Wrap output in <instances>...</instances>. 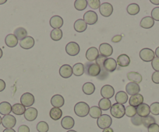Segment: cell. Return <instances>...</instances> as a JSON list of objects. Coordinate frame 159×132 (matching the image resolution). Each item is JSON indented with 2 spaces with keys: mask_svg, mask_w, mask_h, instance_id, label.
I'll return each instance as SVG.
<instances>
[{
  "mask_svg": "<svg viewBox=\"0 0 159 132\" xmlns=\"http://www.w3.org/2000/svg\"><path fill=\"white\" fill-rule=\"evenodd\" d=\"M85 73L92 77H98L101 73V68L96 62H87L84 66Z\"/></svg>",
  "mask_w": 159,
  "mask_h": 132,
  "instance_id": "cell-1",
  "label": "cell"
},
{
  "mask_svg": "<svg viewBox=\"0 0 159 132\" xmlns=\"http://www.w3.org/2000/svg\"><path fill=\"white\" fill-rule=\"evenodd\" d=\"M90 107L85 102H79L75 105L74 112L76 116L80 117H84L89 113Z\"/></svg>",
  "mask_w": 159,
  "mask_h": 132,
  "instance_id": "cell-2",
  "label": "cell"
},
{
  "mask_svg": "<svg viewBox=\"0 0 159 132\" xmlns=\"http://www.w3.org/2000/svg\"><path fill=\"white\" fill-rule=\"evenodd\" d=\"M125 110H126V107H124V105L116 103V104L111 105V108H110V113H111V116L119 119L125 115Z\"/></svg>",
  "mask_w": 159,
  "mask_h": 132,
  "instance_id": "cell-3",
  "label": "cell"
},
{
  "mask_svg": "<svg viewBox=\"0 0 159 132\" xmlns=\"http://www.w3.org/2000/svg\"><path fill=\"white\" fill-rule=\"evenodd\" d=\"M111 124H112V119L108 114H102L97 121V124L98 127L101 129H103V130L110 127Z\"/></svg>",
  "mask_w": 159,
  "mask_h": 132,
  "instance_id": "cell-4",
  "label": "cell"
},
{
  "mask_svg": "<svg viewBox=\"0 0 159 132\" xmlns=\"http://www.w3.org/2000/svg\"><path fill=\"white\" fill-rule=\"evenodd\" d=\"M154 52L150 48H143L140 51V57L143 61V62H152L153 59L154 58Z\"/></svg>",
  "mask_w": 159,
  "mask_h": 132,
  "instance_id": "cell-5",
  "label": "cell"
},
{
  "mask_svg": "<svg viewBox=\"0 0 159 132\" xmlns=\"http://www.w3.org/2000/svg\"><path fill=\"white\" fill-rule=\"evenodd\" d=\"M20 103L25 107H31L34 104V96L30 92H25L21 96Z\"/></svg>",
  "mask_w": 159,
  "mask_h": 132,
  "instance_id": "cell-6",
  "label": "cell"
},
{
  "mask_svg": "<svg viewBox=\"0 0 159 132\" xmlns=\"http://www.w3.org/2000/svg\"><path fill=\"white\" fill-rule=\"evenodd\" d=\"M16 120L13 115H6L2 118V124L5 128L10 129L13 128L16 125Z\"/></svg>",
  "mask_w": 159,
  "mask_h": 132,
  "instance_id": "cell-7",
  "label": "cell"
},
{
  "mask_svg": "<svg viewBox=\"0 0 159 132\" xmlns=\"http://www.w3.org/2000/svg\"><path fill=\"white\" fill-rule=\"evenodd\" d=\"M107 57H104V56L102 55H99V57H98L97 60L95 61L96 63L98 64V65L100 66L101 68V73L100 75L98 76V79L100 80H103V79H105L108 77V73L106 72V71L105 70V69H104V62L105 61V59H106Z\"/></svg>",
  "mask_w": 159,
  "mask_h": 132,
  "instance_id": "cell-8",
  "label": "cell"
},
{
  "mask_svg": "<svg viewBox=\"0 0 159 132\" xmlns=\"http://www.w3.org/2000/svg\"><path fill=\"white\" fill-rule=\"evenodd\" d=\"M84 20L87 24H89V25L95 24L98 22V14L92 10L86 12V13L84 15Z\"/></svg>",
  "mask_w": 159,
  "mask_h": 132,
  "instance_id": "cell-9",
  "label": "cell"
},
{
  "mask_svg": "<svg viewBox=\"0 0 159 132\" xmlns=\"http://www.w3.org/2000/svg\"><path fill=\"white\" fill-rule=\"evenodd\" d=\"M80 46L76 42H70L66 46V51L70 56H76L80 53Z\"/></svg>",
  "mask_w": 159,
  "mask_h": 132,
  "instance_id": "cell-10",
  "label": "cell"
},
{
  "mask_svg": "<svg viewBox=\"0 0 159 132\" xmlns=\"http://www.w3.org/2000/svg\"><path fill=\"white\" fill-rule=\"evenodd\" d=\"M99 11H100L102 16H105V17H108L112 14L113 6L111 4L108 3V2H104V3L101 4Z\"/></svg>",
  "mask_w": 159,
  "mask_h": 132,
  "instance_id": "cell-11",
  "label": "cell"
},
{
  "mask_svg": "<svg viewBox=\"0 0 159 132\" xmlns=\"http://www.w3.org/2000/svg\"><path fill=\"white\" fill-rule=\"evenodd\" d=\"M104 69L107 72H113L117 68V62L114 58L108 57L104 62Z\"/></svg>",
  "mask_w": 159,
  "mask_h": 132,
  "instance_id": "cell-12",
  "label": "cell"
},
{
  "mask_svg": "<svg viewBox=\"0 0 159 132\" xmlns=\"http://www.w3.org/2000/svg\"><path fill=\"white\" fill-rule=\"evenodd\" d=\"M99 52H100L101 55L107 57L112 54L113 48L109 44L103 43L99 46Z\"/></svg>",
  "mask_w": 159,
  "mask_h": 132,
  "instance_id": "cell-13",
  "label": "cell"
},
{
  "mask_svg": "<svg viewBox=\"0 0 159 132\" xmlns=\"http://www.w3.org/2000/svg\"><path fill=\"white\" fill-rule=\"evenodd\" d=\"M115 90L114 88L110 85H105L101 89V95L105 99H111L114 96Z\"/></svg>",
  "mask_w": 159,
  "mask_h": 132,
  "instance_id": "cell-14",
  "label": "cell"
},
{
  "mask_svg": "<svg viewBox=\"0 0 159 132\" xmlns=\"http://www.w3.org/2000/svg\"><path fill=\"white\" fill-rule=\"evenodd\" d=\"M99 57V52L97 48L94 47H91V48H88V51L86 52V57L90 62H93L98 59Z\"/></svg>",
  "mask_w": 159,
  "mask_h": 132,
  "instance_id": "cell-15",
  "label": "cell"
},
{
  "mask_svg": "<svg viewBox=\"0 0 159 132\" xmlns=\"http://www.w3.org/2000/svg\"><path fill=\"white\" fill-rule=\"evenodd\" d=\"M150 113V107L146 104H141L137 107V113L140 117H146L149 116Z\"/></svg>",
  "mask_w": 159,
  "mask_h": 132,
  "instance_id": "cell-16",
  "label": "cell"
},
{
  "mask_svg": "<svg viewBox=\"0 0 159 132\" xmlns=\"http://www.w3.org/2000/svg\"><path fill=\"white\" fill-rule=\"evenodd\" d=\"M126 93L130 96H134L136 94H138L140 91V86L137 83H129L126 86Z\"/></svg>",
  "mask_w": 159,
  "mask_h": 132,
  "instance_id": "cell-17",
  "label": "cell"
},
{
  "mask_svg": "<svg viewBox=\"0 0 159 132\" xmlns=\"http://www.w3.org/2000/svg\"><path fill=\"white\" fill-rule=\"evenodd\" d=\"M59 74L64 79H68L73 75V68L69 65H63L59 69Z\"/></svg>",
  "mask_w": 159,
  "mask_h": 132,
  "instance_id": "cell-18",
  "label": "cell"
},
{
  "mask_svg": "<svg viewBox=\"0 0 159 132\" xmlns=\"http://www.w3.org/2000/svg\"><path fill=\"white\" fill-rule=\"evenodd\" d=\"M20 45L24 49H30L34 45V39L32 37L27 36L24 39L20 40Z\"/></svg>",
  "mask_w": 159,
  "mask_h": 132,
  "instance_id": "cell-19",
  "label": "cell"
},
{
  "mask_svg": "<svg viewBox=\"0 0 159 132\" xmlns=\"http://www.w3.org/2000/svg\"><path fill=\"white\" fill-rule=\"evenodd\" d=\"M143 96L141 94H136L134 96H131L129 97V104L130 106L136 107H138L139 105H140L141 104H143Z\"/></svg>",
  "mask_w": 159,
  "mask_h": 132,
  "instance_id": "cell-20",
  "label": "cell"
},
{
  "mask_svg": "<svg viewBox=\"0 0 159 132\" xmlns=\"http://www.w3.org/2000/svg\"><path fill=\"white\" fill-rule=\"evenodd\" d=\"M38 117V110L33 107H29L26 109L25 113H24V117L27 121H33Z\"/></svg>",
  "mask_w": 159,
  "mask_h": 132,
  "instance_id": "cell-21",
  "label": "cell"
},
{
  "mask_svg": "<svg viewBox=\"0 0 159 132\" xmlns=\"http://www.w3.org/2000/svg\"><path fill=\"white\" fill-rule=\"evenodd\" d=\"M64 98L62 96L59 95H55L52 97L51 99V104L53 106V107H56V108H60L62 106L64 105Z\"/></svg>",
  "mask_w": 159,
  "mask_h": 132,
  "instance_id": "cell-22",
  "label": "cell"
},
{
  "mask_svg": "<svg viewBox=\"0 0 159 132\" xmlns=\"http://www.w3.org/2000/svg\"><path fill=\"white\" fill-rule=\"evenodd\" d=\"M50 26L54 29H59L63 25V19L59 16H54L50 19Z\"/></svg>",
  "mask_w": 159,
  "mask_h": 132,
  "instance_id": "cell-23",
  "label": "cell"
},
{
  "mask_svg": "<svg viewBox=\"0 0 159 132\" xmlns=\"http://www.w3.org/2000/svg\"><path fill=\"white\" fill-rule=\"evenodd\" d=\"M74 124V120H73V117H71L70 116L65 117L61 121V125H62V127L64 129H66V130H70L71 128H73Z\"/></svg>",
  "mask_w": 159,
  "mask_h": 132,
  "instance_id": "cell-24",
  "label": "cell"
},
{
  "mask_svg": "<svg viewBox=\"0 0 159 132\" xmlns=\"http://www.w3.org/2000/svg\"><path fill=\"white\" fill-rule=\"evenodd\" d=\"M127 79L131 81V83L139 84L142 82V75L137 72H130L127 73Z\"/></svg>",
  "mask_w": 159,
  "mask_h": 132,
  "instance_id": "cell-25",
  "label": "cell"
},
{
  "mask_svg": "<svg viewBox=\"0 0 159 132\" xmlns=\"http://www.w3.org/2000/svg\"><path fill=\"white\" fill-rule=\"evenodd\" d=\"M117 64L119 65V66H121V67H126L128 65H129L130 63V58L128 55L126 54H120L119 57H117Z\"/></svg>",
  "mask_w": 159,
  "mask_h": 132,
  "instance_id": "cell-26",
  "label": "cell"
},
{
  "mask_svg": "<svg viewBox=\"0 0 159 132\" xmlns=\"http://www.w3.org/2000/svg\"><path fill=\"white\" fill-rule=\"evenodd\" d=\"M154 20L151 16H145L140 21V27L143 29H150L154 26Z\"/></svg>",
  "mask_w": 159,
  "mask_h": 132,
  "instance_id": "cell-27",
  "label": "cell"
},
{
  "mask_svg": "<svg viewBox=\"0 0 159 132\" xmlns=\"http://www.w3.org/2000/svg\"><path fill=\"white\" fill-rule=\"evenodd\" d=\"M128 95L124 91H119L116 94V101L117 104H124L127 102Z\"/></svg>",
  "mask_w": 159,
  "mask_h": 132,
  "instance_id": "cell-28",
  "label": "cell"
},
{
  "mask_svg": "<svg viewBox=\"0 0 159 132\" xmlns=\"http://www.w3.org/2000/svg\"><path fill=\"white\" fill-rule=\"evenodd\" d=\"M87 27H88V24L85 23V21L84 20V19H77V20L74 23V29L76 32L82 33V32L86 30Z\"/></svg>",
  "mask_w": 159,
  "mask_h": 132,
  "instance_id": "cell-29",
  "label": "cell"
},
{
  "mask_svg": "<svg viewBox=\"0 0 159 132\" xmlns=\"http://www.w3.org/2000/svg\"><path fill=\"white\" fill-rule=\"evenodd\" d=\"M6 45L9 47V48H14L18 44V39L16 38V36L14 34H8L5 38Z\"/></svg>",
  "mask_w": 159,
  "mask_h": 132,
  "instance_id": "cell-30",
  "label": "cell"
},
{
  "mask_svg": "<svg viewBox=\"0 0 159 132\" xmlns=\"http://www.w3.org/2000/svg\"><path fill=\"white\" fill-rule=\"evenodd\" d=\"M12 111V106L8 102H2L0 104V113L2 115H9Z\"/></svg>",
  "mask_w": 159,
  "mask_h": 132,
  "instance_id": "cell-31",
  "label": "cell"
},
{
  "mask_svg": "<svg viewBox=\"0 0 159 132\" xmlns=\"http://www.w3.org/2000/svg\"><path fill=\"white\" fill-rule=\"evenodd\" d=\"M85 72L84 65L82 63H76L73 65V74L76 76H81Z\"/></svg>",
  "mask_w": 159,
  "mask_h": 132,
  "instance_id": "cell-32",
  "label": "cell"
},
{
  "mask_svg": "<svg viewBox=\"0 0 159 132\" xmlns=\"http://www.w3.org/2000/svg\"><path fill=\"white\" fill-rule=\"evenodd\" d=\"M14 35L18 40H21L27 37V31L24 27H18L14 30Z\"/></svg>",
  "mask_w": 159,
  "mask_h": 132,
  "instance_id": "cell-33",
  "label": "cell"
},
{
  "mask_svg": "<svg viewBox=\"0 0 159 132\" xmlns=\"http://www.w3.org/2000/svg\"><path fill=\"white\" fill-rule=\"evenodd\" d=\"M50 117L54 121H58L61 118L62 115V111L60 108H56V107H53L50 110L49 112Z\"/></svg>",
  "mask_w": 159,
  "mask_h": 132,
  "instance_id": "cell-34",
  "label": "cell"
},
{
  "mask_svg": "<svg viewBox=\"0 0 159 132\" xmlns=\"http://www.w3.org/2000/svg\"><path fill=\"white\" fill-rule=\"evenodd\" d=\"M26 108L24 106L21 104H15L14 105L12 106V112L14 114L16 115H22L25 113Z\"/></svg>",
  "mask_w": 159,
  "mask_h": 132,
  "instance_id": "cell-35",
  "label": "cell"
},
{
  "mask_svg": "<svg viewBox=\"0 0 159 132\" xmlns=\"http://www.w3.org/2000/svg\"><path fill=\"white\" fill-rule=\"evenodd\" d=\"M89 114L94 119H98L102 115V110L98 107H97V106H94V107H91L90 108Z\"/></svg>",
  "mask_w": 159,
  "mask_h": 132,
  "instance_id": "cell-36",
  "label": "cell"
},
{
  "mask_svg": "<svg viewBox=\"0 0 159 132\" xmlns=\"http://www.w3.org/2000/svg\"><path fill=\"white\" fill-rule=\"evenodd\" d=\"M111 103L108 99L102 98L98 103V107L102 110H108L111 108Z\"/></svg>",
  "mask_w": 159,
  "mask_h": 132,
  "instance_id": "cell-37",
  "label": "cell"
},
{
  "mask_svg": "<svg viewBox=\"0 0 159 132\" xmlns=\"http://www.w3.org/2000/svg\"><path fill=\"white\" fill-rule=\"evenodd\" d=\"M83 92L86 95H91L95 91V86L92 83H86L83 86Z\"/></svg>",
  "mask_w": 159,
  "mask_h": 132,
  "instance_id": "cell-38",
  "label": "cell"
},
{
  "mask_svg": "<svg viewBox=\"0 0 159 132\" xmlns=\"http://www.w3.org/2000/svg\"><path fill=\"white\" fill-rule=\"evenodd\" d=\"M88 6V1L86 0H76L74 2V7L78 11L84 10Z\"/></svg>",
  "mask_w": 159,
  "mask_h": 132,
  "instance_id": "cell-39",
  "label": "cell"
},
{
  "mask_svg": "<svg viewBox=\"0 0 159 132\" xmlns=\"http://www.w3.org/2000/svg\"><path fill=\"white\" fill-rule=\"evenodd\" d=\"M126 10H127V13L129 15L134 16V15H137V13H139V12H140V6H139L138 4L131 3L128 6Z\"/></svg>",
  "mask_w": 159,
  "mask_h": 132,
  "instance_id": "cell-40",
  "label": "cell"
},
{
  "mask_svg": "<svg viewBox=\"0 0 159 132\" xmlns=\"http://www.w3.org/2000/svg\"><path fill=\"white\" fill-rule=\"evenodd\" d=\"M51 38L52 39L55 41H58V40H60L62 37V31L61 30V29H54L52 30V31L51 32Z\"/></svg>",
  "mask_w": 159,
  "mask_h": 132,
  "instance_id": "cell-41",
  "label": "cell"
},
{
  "mask_svg": "<svg viewBox=\"0 0 159 132\" xmlns=\"http://www.w3.org/2000/svg\"><path fill=\"white\" fill-rule=\"evenodd\" d=\"M37 130L38 132H48L49 130L48 124L45 121H40L37 124Z\"/></svg>",
  "mask_w": 159,
  "mask_h": 132,
  "instance_id": "cell-42",
  "label": "cell"
},
{
  "mask_svg": "<svg viewBox=\"0 0 159 132\" xmlns=\"http://www.w3.org/2000/svg\"><path fill=\"white\" fill-rule=\"evenodd\" d=\"M142 124H143V126L146 127H148L149 126H151V124H155V119L152 116H148L146 117H143L142 118Z\"/></svg>",
  "mask_w": 159,
  "mask_h": 132,
  "instance_id": "cell-43",
  "label": "cell"
},
{
  "mask_svg": "<svg viewBox=\"0 0 159 132\" xmlns=\"http://www.w3.org/2000/svg\"><path fill=\"white\" fill-rule=\"evenodd\" d=\"M125 114L129 117L132 118L135 115H137V108L133 106H128L126 107V110H125Z\"/></svg>",
  "mask_w": 159,
  "mask_h": 132,
  "instance_id": "cell-44",
  "label": "cell"
},
{
  "mask_svg": "<svg viewBox=\"0 0 159 132\" xmlns=\"http://www.w3.org/2000/svg\"><path fill=\"white\" fill-rule=\"evenodd\" d=\"M88 5L91 7L92 10H97L101 6V3L99 0H88Z\"/></svg>",
  "mask_w": 159,
  "mask_h": 132,
  "instance_id": "cell-45",
  "label": "cell"
},
{
  "mask_svg": "<svg viewBox=\"0 0 159 132\" xmlns=\"http://www.w3.org/2000/svg\"><path fill=\"white\" fill-rule=\"evenodd\" d=\"M150 111L153 115H158L159 114V103L155 102L153 103L150 106Z\"/></svg>",
  "mask_w": 159,
  "mask_h": 132,
  "instance_id": "cell-46",
  "label": "cell"
},
{
  "mask_svg": "<svg viewBox=\"0 0 159 132\" xmlns=\"http://www.w3.org/2000/svg\"><path fill=\"white\" fill-rule=\"evenodd\" d=\"M131 122L135 126H140L142 124V117L139 115H135L131 118Z\"/></svg>",
  "mask_w": 159,
  "mask_h": 132,
  "instance_id": "cell-47",
  "label": "cell"
},
{
  "mask_svg": "<svg viewBox=\"0 0 159 132\" xmlns=\"http://www.w3.org/2000/svg\"><path fill=\"white\" fill-rule=\"evenodd\" d=\"M151 17L153 18L154 20L159 21V7L153 9V10L151 11Z\"/></svg>",
  "mask_w": 159,
  "mask_h": 132,
  "instance_id": "cell-48",
  "label": "cell"
},
{
  "mask_svg": "<svg viewBox=\"0 0 159 132\" xmlns=\"http://www.w3.org/2000/svg\"><path fill=\"white\" fill-rule=\"evenodd\" d=\"M151 65L152 68L156 71V72H159V58L155 57L151 62Z\"/></svg>",
  "mask_w": 159,
  "mask_h": 132,
  "instance_id": "cell-49",
  "label": "cell"
},
{
  "mask_svg": "<svg viewBox=\"0 0 159 132\" xmlns=\"http://www.w3.org/2000/svg\"><path fill=\"white\" fill-rule=\"evenodd\" d=\"M148 132H159V125L157 124H153L148 127Z\"/></svg>",
  "mask_w": 159,
  "mask_h": 132,
  "instance_id": "cell-50",
  "label": "cell"
},
{
  "mask_svg": "<svg viewBox=\"0 0 159 132\" xmlns=\"http://www.w3.org/2000/svg\"><path fill=\"white\" fill-rule=\"evenodd\" d=\"M152 81L155 84H159V72H154L152 74Z\"/></svg>",
  "mask_w": 159,
  "mask_h": 132,
  "instance_id": "cell-51",
  "label": "cell"
},
{
  "mask_svg": "<svg viewBox=\"0 0 159 132\" xmlns=\"http://www.w3.org/2000/svg\"><path fill=\"white\" fill-rule=\"evenodd\" d=\"M18 132H30V128L27 125H21L18 128Z\"/></svg>",
  "mask_w": 159,
  "mask_h": 132,
  "instance_id": "cell-52",
  "label": "cell"
},
{
  "mask_svg": "<svg viewBox=\"0 0 159 132\" xmlns=\"http://www.w3.org/2000/svg\"><path fill=\"white\" fill-rule=\"evenodd\" d=\"M122 38H123L122 35H116L111 38V41L114 42V43H118V42L121 41Z\"/></svg>",
  "mask_w": 159,
  "mask_h": 132,
  "instance_id": "cell-53",
  "label": "cell"
},
{
  "mask_svg": "<svg viewBox=\"0 0 159 132\" xmlns=\"http://www.w3.org/2000/svg\"><path fill=\"white\" fill-rule=\"evenodd\" d=\"M6 83L2 79H0V92H2L5 89Z\"/></svg>",
  "mask_w": 159,
  "mask_h": 132,
  "instance_id": "cell-54",
  "label": "cell"
},
{
  "mask_svg": "<svg viewBox=\"0 0 159 132\" xmlns=\"http://www.w3.org/2000/svg\"><path fill=\"white\" fill-rule=\"evenodd\" d=\"M102 132H114V130H113V129L111 128V127H108V128L104 129Z\"/></svg>",
  "mask_w": 159,
  "mask_h": 132,
  "instance_id": "cell-55",
  "label": "cell"
},
{
  "mask_svg": "<svg viewBox=\"0 0 159 132\" xmlns=\"http://www.w3.org/2000/svg\"><path fill=\"white\" fill-rule=\"evenodd\" d=\"M151 2L154 5H159V0H151Z\"/></svg>",
  "mask_w": 159,
  "mask_h": 132,
  "instance_id": "cell-56",
  "label": "cell"
},
{
  "mask_svg": "<svg viewBox=\"0 0 159 132\" xmlns=\"http://www.w3.org/2000/svg\"><path fill=\"white\" fill-rule=\"evenodd\" d=\"M3 132H16L15 130H13V128H10V129H5L3 130Z\"/></svg>",
  "mask_w": 159,
  "mask_h": 132,
  "instance_id": "cell-57",
  "label": "cell"
},
{
  "mask_svg": "<svg viewBox=\"0 0 159 132\" xmlns=\"http://www.w3.org/2000/svg\"><path fill=\"white\" fill-rule=\"evenodd\" d=\"M154 54H156V56H157V57H158V58H159V47H158V48H156L155 53H154Z\"/></svg>",
  "mask_w": 159,
  "mask_h": 132,
  "instance_id": "cell-58",
  "label": "cell"
},
{
  "mask_svg": "<svg viewBox=\"0 0 159 132\" xmlns=\"http://www.w3.org/2000/svg\"><path fill=\"white\" fill-rule=\"evenodd\" d=\"M2 57V49L0 48V58H1Z\"/></svg>",
  "mask_w": 159,
  "mask_h": 132,
  "instance_id": "cell-59",
  "label": "cell"
},
{
  "mask_svg": "<svg viewBox=\"0 0 159 132\" xmlns=\"http://www.w3.org/2000/svg\"><path fill=\"white\" fill-rule=\"evenodd\" d=\"M5 2H7V0H2V1H0V4H4Z\"/></svg>",
  "mask_w": 159,
  "mask_h": 132,
  "instance_id": "cell-60",
  "label": "cell"
},
{
  "mask_svg": "<svg viewBox=\"0 0 159 132\" xmlns=\"http://www.w3.org/2000/svg\"><path fill=\"white\" fill-rule=\"evenodd\" d=\"M67 132H76V130H68Z\"/></svg>",
  "mask_w": 159,
  "mask_h": 132,
  "instance_id": "cell-61",
  "label": "cell"
},
{
  "mask_svg": "<svg viewBox=\"0 0 159 132\" xmlns=\"http://www.w3.org/2000/svg\"><path fill=\"white\" fill-rule=\"evenodd\" d=\"M2 124V117H0V124Z\"/></svg>",
  "mask_w": 159,
  "mask_h": 132,
  "instance_id": "cell-62",
  "label": "cell"
}]
</instances>
